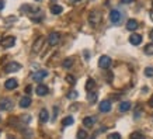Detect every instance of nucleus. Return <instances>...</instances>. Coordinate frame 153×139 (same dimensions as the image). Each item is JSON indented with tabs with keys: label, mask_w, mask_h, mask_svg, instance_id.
Here are the masks:
<instances>
[{
	"label": "nucleus",
	"mask_w": 153,
	"mask_h": 139,
	"mask_svg": "<svg viewBox=\"0 0 153 139\" xmlns=\"http://www.w3.org/2000/svg\"><path fill=\"white\" fill-rule=\"evenodd\" d=\"M110 20H111L112 24H120L121 20H122V14H121L120 10H111V13H110Z\"/></svg>",
	"instance_id": "nucleus-1"
},
{
	"label": "nucleus",
	"mask_w": 153,
	"mask_h": 139,
	"mask_svg": "<svg viewBox=\"0 0 153 139\" xmlns=\"http://www.w3.org/2000/svg\"><path fill=\"white\" fill-rule=\"evenodd\" d=\"M13 108V101L10 98H1L0 100V110L1 111H9Z\"/></svg>",
	"instance_id": "nucleus-2"
},
{
	"label": "nucleus",
	"mask_w": 153,
	"mask_h": 139,
	"mask_svg": "<svg viewBox=\"0 0 153 139\" xmlns=\"http://www.w3.org/2000/svg\"><path fill=\"white\" fill-rule=\"evenodd\" d=\"M14 44H16V37H13V35H7V37L1 39V46L3 48H11Z\"/></svg>",
	"instance_id": "nucleus-3"
},
{
	"label": "nucleus",
	"mask_w": 153,
	"mask_h": 139,
	"mask_svg": "<svg viewBox=\"0 0 153 139\" xmlns=\"http://www.w3.org/2000/svg\"><path fill=\"white\" fill-rule=\"evenodd\" d=\"M111 65V58L107 55H102L100 59H98V66L102 68V69H107V68H110Z\"/></svg>",
	"instance_id": "nucleus-4"
},
{
	"label": "nucleus",
	"mask_w": 153,
	"mask_h": 139,
	"mask_svg": "<svg viewBox=\"0 0 153 139\" xmlns=\"http://www.w3.org/2000/svg\"><path fill=\"white\" fill-rule=\"evenodd\" d=\"M100 20H101V16H100L98 11H91L90 16H88V21H90L91 25H97L100 23Z\"/></svg>",
	"instance_id": "nucleus-5"
},
{
	"label": "nucleus",
	"mask_w": 153,
	"mask_h": 139,
	"mask_svg": "<svg viewBox=\"0 0 153 139\" xmlns=\"http://www.w3.org/2000/svg\"><path fill=\"white\" fill-rule=\"evenodd\" d=\"M60 41V35L58 33H51L48 35V44L51 46H55L58 45V42Z\"/></svg>",
	"instance_id": "nucleus-6"
},
{
	"label": "nucleus",
	"mask_w": 153,
	"mask_h": 139,
	"mask_svg": "<svg viewBox=\"0 0 153 139\" xmlns=\"http://www.w3.org/2000/svg\"><path fill=\"white\" fill-rule=\"evenodd\" d=\"M20 69H21V65H20V63H17V62H10L9 65H6V68H4V70L7 72V73L19 72Z\"/></svg>",
	"instance_id": "nucleus-7"
},
{
	"label": "nucleus",
	"mask_w": 153,
	"mask_h": 139,
	"mask_svg": "<svg viewBox=\"0 0 153 139\" xmlns=\"http://www.w3.org/2000/svg\"><path fill=\"white\" fill-rule=\"evenodd\" d=\"M48 76V70H38L33 74V80L34 82H41L42 79H45Z\"/></svg>",
	"instance_id": "nucleus-8"
},
{
	"label": "nucleus",
	"mask_w": 153,
	"mask_h": 139,
	"mask_svg": "<svg viewBox=\"0 0 153 139\" xmlns=\"http://www.w3.org/2000/svg\"><path fill=\"white\" fill-rule=\"evenodd\" d=\"M98 110L101 112H110L111 111V101H108V100H104V101L100 103V106H98Z\"/></svg>",
	"instance_id": "nucleus-9"
},
{
	"label": "nucleus",
	"mask_w": 153,
	"mask_h": 139,
	"mask_svg": "<svg viewBox=\"0 0 153 139\" xmlns=\"http://www.w3.org/2000/svg\"><path fill=\"white\" fill-rule=\"evenodd\" d=\"M42 45H44V37H39L37 41H35L34 46H33V52H34V54H38V52L41 51Z\"/></svg>",
	"instance_id": "nucleus-10"
},
{
	"label": "nucleus",
	"mask_w": 153,
	"mask_h": 139,
	"mask_svg": "<svg viewBox=\"0 0 153 139\" xmlns=\"http://www.w3.org/2000/svg\"><path fill=\"white\" fill-rule=\"evenodd\" d=\"M17 86H19V82L16 79H9V80H6V83H4V87L7 90H14V88H17Z\"/></svg>",
	"instance_id": "nucleus-11"
},
{
	"label": "nucleus",
	"mask_w": 153,
	"mask_h": 139,
	"mask_svg": "<svg viewBox=\"0 0 153 139\" xmlns=\"http://www.w3.org/2000/svg\"><path fill=\"white\" fill-rule=\"evenodd\" d=\"M35 93H37L39 97H44V96H47L48 94V87L47 86H44V84H38L37 88H35Z\"/></svg>",
	"instance_id": "nucleus-12"
},
{
	"label": "nucleus",
	"mask_w": 153,
	"mask_h": 139,
	"mask_svg": "<svg viewBox=\"0 0 153 139\" xmlns=\"http://www.w3.org/2000/svg\"><path fill=\"white\" fill-rule=\"evenodd\" d=\"M129 42L132 45H139V44H142V35H139V34H132L129 37Z\"/></svg>",
	"instance_id": "nucleus-13"
},
{
	"label": "nucleus",
	"mask_w": 153,
	"mask_h": 139,
	"mask_svg": "<svg viewBox=\"0 0 153 139\" xmlns=\"http://www.w3.org/2000/svg\"><path fill=\"white\" fill-rule=\"evenodd\" d=\"M39 121L44 122V124L49 121V112H48L47 108H42L41 111H39Z\"/></svg>",
	"instance_id": "nucleus-14"
},
{
	"label": "nucleus",
	"mask_w": 153,
	"mask_h": 139,
	"mask_svg": "<svg viewBox=\"0 0 153 139\" xmlns=\"http://www.w3.org/2000/svg\"><path fill=\"white\" fill-rule=\"evenodd\" d=\"M94 124H96V117H86V118H83V125L84 126L91 128Z\"/></svg>",
	"instance_id": "nucleus-15"
},
{
	"label": "nucleus",
	"mask_w": 153,
	"mask_h": 139,
	"mask_svg": "<svg viewBox=\"0 0 153 139\" xmlns=\"http://www.w3.org/2000/svg\"><path fill=\"white\" fill-rule=\"evenodd\" d=\"M138 28V21L135 19H131L126 21V30H129V31H135Z\"/></svg>",
	"instance_id": "nucleus-16"
},
{
	"label": "nucleus",
	"mask_w": 153,
	"mask_h": 139,
	"mask_svg": "<svg viewBox=\"0 0 153 139\" xmlns=\"http://www.w3.org/2000/svg\"><path fill=\"white\" fill-rule=\"evenodd\" d=\"M30 106H31V98H30V96H24V97L20 100V107H21V108H28Z\"/></svg>",
	"instance_id": "nucleus-17"
},
{
	"label": "nucleus",
	"mask_w": 153,
	"mask_h": 139,
	"mask_svg": "<svg viewBox=\"0 0 153 139\" xmlns=\"http://www.w3.org/2000/svg\"><path fill=\"white\" fill-rule=\"evenodd\" d=\"M131 110V103L129 101H122L120 104V111L121 112H126Z\"/></svg>",
	"instance_id": "nucleus-18"
},
{
	"label": "nucleus",
	"mask_w": 153,
	"mask_h": 139,
	"mask_svg": "<svg viewBox=\"0 0 153 139\" xmlns=\"http://www.w3.org/2000/svg\"><path fill=\"white\" fill-rule=\"evenodd\" d=\"M62 11H63V7H62V6H59V4H53V6L51 7V13L55 14V16L60 14Z\"/></svg>",
	"instance_id": "nucleus-19"
},
{
	"label": "nucleus",
	"mask_w": 153,
	"mask_h": 139,
	"mask_svg": "<svg viewBox=\"0 0 153 139\" xmlns=\"http://www.w3.org/2000/svg\"><path fill=\"white\" fill-rule=\"evenodd\" d=\"M94 86H96V82H94L91 77L87 79V82H86V90H87V91H93Z\"/></svg>",
	"instance_id": "nucleus-20"
},
{
	"label": "nucleus",
	"mask_w": 153,
	"mask_h": 139,
	"mask_svg": "<svg viewBox=\"0 0 153 139\" xmlns=\"http://www.w3.org/2000/svg\"><path fill=\"white\" fill-rule=\"evenodd\" d=\"M87 100H88V103H96L97 101V93L96 91H88V94H87Z\"/></svg>",
	"instance_id": "nucleus-21"
},
{
	"label": "nucleus",
	"mask_w": 153,
	"mask_h": 139,
	"mask_svg": "<svg viewBox=\"0 0 153 139\" xmlns=\"http://www.w3.org/2000/svg\"><path fill=\"white\" fill-rule=\"evenodd\" d=\"M73 122H74L73 117L69 115V117H66V118H63V120H62V125H63V126H69V125H72Z\"/></svg>",
	"instance_id": "nucleus-22"
},
{
	"label": "nucleus",
	"mask_w": 153,
	"mask_h": 139,
	"mask_svg": "<svg viewBox=\"0 0 153 139\" xmlns=\"http://www.w3.org/2000/svg\"><path fill=\"white\" fill-rule=\"evenodd\" d=\"M62 65H63L65 69H69V68H72V65H73V59H72V58H66Z\"/></svg>",
	"instance_id": "nucleus-23"
},
{
	"label": "nucleus",
	"mask_w": 153,
	"mask_h": 139,
	"mask_svg": "<svg viewBox=\"0 0 153 139\" xmlns=\"http://www.w3.org/2000/svg\"><path fill=\"white\" fill-rule=\"evenodd\" d=\"M129 139H146V138H145V135L140 134V132H134V134H131Z\"/></svg>",
	"instance_id": "nucleus-24"
},
{
	"label": "nucleus",
	"mask_w": 153,
	"mask_h": 139,
	"mask_svg": "<svg viewBox=\"0 0 153 139\" xmlns=\"http://www.w3.org/2000/svg\"><path fill=\"white\" fill-rule=\"evenodd\" d=\"M77 139H87V132L84 129H79L77 131Z\"/></svg>",
	"instance_id": "nucleus-25"
},
{
	"label": "nucleus",
	"mask_w": 153,
	"mask_h": 139,
	"mask_svg": "<svg viewBox=\"0 0 153 139\" xmlns=\"http://www.w3.org/2000/svg\"><path fill=\"white\" fill-rule=\"evenodd\" d=\"M145 54L146 55H153V44H148L145 46Z\"/></svg>",
	"instance_id": "nucleus-26"
},
{
	"label": "nucleus",
	"mask_w": 153,
	"mask_h": 139,
	"mask_svg": "<svg viewBox=\"0 0 153 139\" xmlns=\"http://www.w3.org/2000/svg\"><path fill=\"white\" fill-rule=\"evenodd\" d=\"M79 97V93L76 91V90H72V91L68 93V98H70V100H74V98Z\"/></svg>",
	"instance_id": "nucleus-27"
},
{
	"label": "nucleus",
	"mask_w": 153,
	"mask_h": 139,
	"mask_svg": "<svg viewBox=\"0 0 153 139\" xmlns=\"http://www.w3.org/2000/svg\"><path fill=\"white\" fill-rule=\"evenodd\" d=\"M66 82H68V83H70V84H74V83H76V77H74V76H72V74H68V76H66Z\"/></svg>",
	"instance_id": "nucleus-28"
},
{
	"label": "nucleus",
	"mask_w": 153,
	"mask_h": 139,
	"mask_svg": "<svg viewBox=\"0 0 153 139\" xmlns=\"http://www.w3.org/2000/svg\"><path fill=\"white\" fill-rule=\"evenodd\" d=\"M145 76L153 77V68H146V69H145Z\"/></svg>",
	"instance_id": "nucleus-29"
},
{
	"label": "nucleus",
	"mask_w": 153,
	"mask_h": 139,
	"mask_svg": "<svg viewBox=\"0 0 153 139\" xmlns=\"http://www.w3.org/2000/svg\"><path fill=\"white\" fill-rule=\"evenodd\" d=\"M107 139H121V135L118 132H114V134H110L107 136Z\"/></svg>",
	"instance_id": "nucleus-30"
},
{
	"label": "nucleus",
	"mask_w": 153,
	"mask_h": 139,
	"mask_svg": "<svg viewBox=\"0 0 153 139\" xmlns=\"http://www.w3.org/2000/svg\"><path fill=\"white\" fill-rule=\"evenodd\" d=\"M140 114H142V110H140V108H138V110L135 111V118H139Z\"/></svg>",
	"instance_id": "nucleus-31"
},
{
	"label": "nucleus",
	"mask_w": 153,
	"mask_h": 139,
	"mask_svg": "<svg viewBox=\"0 0 153 139\" xmlns=\"http://www.w3.org/2000/svg\"><path fill=\"white\" fill-rule=\"evenodd\" d=\"M21 11H30V6H23V7H21Z\"/></svg>",
	"instance_id": "nucleus-32"
},
{
	"label": "nucleus",
	"mask_w": 153,
	"mask_h": 139,
	"mask_svg": "<svg viewBox=\"0 0 153 139\" xmlns=\"http://www.w3.org/2000/svg\"><path fill=\"white\" fill-rule=\"evenodd\" d=\"M134 0H121V3H124V4H128V3H132Z\"/></svg>",
	"instance_id": "nucleus-33"
},
{
	"label": "nucleus",
	"mask_w": 153,
	"mask_h": 139,
	"mask_svg": "<svg viewBox=\"0 0 153 139\" xmlns=\"http://www.w3.org/2000/svg\"><path fill=\"white\" fill-rule=\"evenodd\" d=\"M4 3H6L4 0H0V10L3 9V7H4Z\"/></svg>",
	"instance_id": "nucleus-34"
},
{
	"label": "nucleus",
	"mask_w": 153,
	"mask_h": 139,
	"mask_svg": "<svg viewBox=\"0 0 153 139\" xmlns=\"http://www.w3.org/2000/svg\"><path fill=\"white\" fill-rule=\"evenodd\" d=\"M25 91H27V94H30V93H31V86H27V87H25Z\"/></svg>",
	"instance_id": "nucleus-35"
},
{
	"label": "nucleus",
	"mask_w": 153,
	"mask_h": 139,
	"mask_svg": "<svg viewBox=\"0 0 153 139\" xmlns=\"http://www.w3.org/2000/svg\"><path fill=\"white\" fill-rule=\"evenodd\" d=\"M80 1H82V0H70V3H73V4H77Z\"/></svg>",
	"instance_id": "nucleus-36"
},
{
	"label": "nucleus",
	"mask_w": 153,
	"mask_h": 139,
	"mask_svg": "<svg viewBox=\"0 0 153 139\" xmlns=\"http://www.w3.org/2000/svg\"><path fill=\"white\" fill-rule=\"evenodd\" d=\"M149 106L153 107V94H152V97H150V100H149Z\"/></svg>",
	"instance_id": "nucleus-37"
},
{
	"label": "nucleus",
	"mask_w": 153,
	"mask_h": 139,
	"mask_svg": "<svg viewBox=\"0 0 153 139\" xmlns=\"http://www.w3.org/2000/svg\"><path fill=\"white\" fill-rule=\"evenodd\" d=\"M149 37H150V38H152V39H153V28H152V30H150V33H149Z\"/></svg>",
	"instance_id": "nucleus-38"
},
{
	"label": "nucleus",
	"mask_w": 153,
	"mask_h": 139,
	"mask_svg": "<svg viewBox=\"0 0 153 139\" xmlns=\"http://www.w3.org/2000/svg\"><path fill=\"white\" fill-rule=\"evenodd\" d=\"M149 17H150V20H152V21H153V10H152V11H150V13H149Z\"/></svg>",
	"instance_id": "nucleus-39"
},
{
	"label": "nucleus",
	"mask_w": 153,
	"mask_h": 139,
	"mask_svg": "<svg viewBox=\"0 0 153 139\" xmlns=\"http://www.w3.org/2000/svg\"><path fill=\"white\" fill-rule=\"evenodd\" d=\"M37 1H41V0H37Z\"/></svg>",
	"instance_id": "nucleus-40"
},
{
	"label": "nucleus",
	"mask_w": 153,
	"mask_h": 139,
	"mask_svg": "<svg viewBox=\"0 0 153 139\" xmlns=\"http://www.w3.org/2000/svg\"><path fill=\"white\" fill-rule=\"evenodd\" d=\"M52 1H55V0H52Z\"/></svg>",
	"instance_id": "nucleus-41"
}]
</instances>
